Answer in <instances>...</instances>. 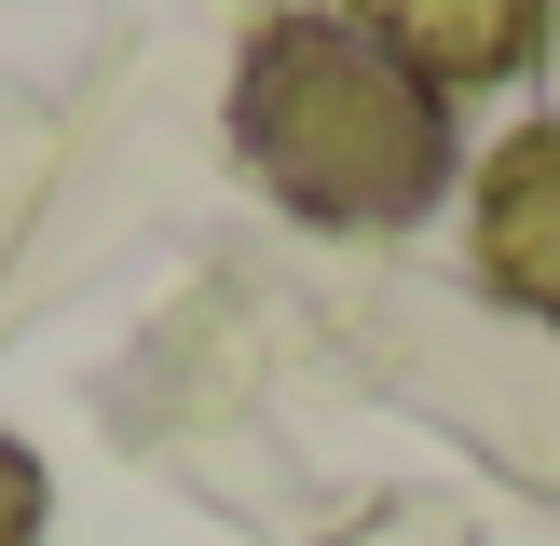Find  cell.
<instances>
[{"label":"cell","instance_id":"6da1fadb","mask_svg":"<svg viewBox=\"0 0 560 546\" xmlns=\"http://www.w3.org/2000/svg\"><path fill=\"white\" fill-rule=\"evenodd\" d=\"M233 151L260 164V191L328 233H397L452 178V109L438 82H410L355 14H273L233 69Z\"/></svg>","mask_w":560,"mask_h":546},{"label":"cell","instance_id":"7a4b0ae2","mask_svg":"<svg viewBox=\"0 0 560 546\" xmlns=\"http://www.w3.org/2000/svg\"><path fill=\"white\" fill-rule=\"evenodd\" d=\"M355 27L410 82H520L547 41V0H355Z\"/></svg>","mask_w":560,"mask_h":546},{"label":"cell","instance_id":"3957f363","mask_svg":"<svg viewBox=\"0 0 560 546\" xmlns=\"http://www.w3.org/2000/svg\"><path fill=\"white\" fill-rule=\"evenodd\" d=\"M479 273L520 300V314L560 328V123L492 151V178H479Z\"/></svg>","mask_w":560,"mask_h":546},{"label":"cell","instance_id":"277c9868","mask_svg":"<svg viewBox=\"0 0 560 546\" xmlns=\"http://www.w3.org/2000/svg\"><path fill=\"white\" fill-rule=\"evenodd\" d=\"M27 533H42V464L0 437V546H27Z\"/></svg>","mask_w":560,"mask_h":546}]
</instances>
